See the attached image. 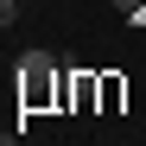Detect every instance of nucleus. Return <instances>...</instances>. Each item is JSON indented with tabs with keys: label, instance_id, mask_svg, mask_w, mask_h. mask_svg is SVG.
<instances>
[{
	"label": "nucleus",
	"instance_id": "1",
	"mask_svg": "<svg viewBox=\"0 0 146 146\" xmlns=\"http://www.w3.org/2000/svg\"><path fill=\"white\" fill-rule=\"evenodd\" d=\"M19 64H26V95H32V102H44V83H51V51H26Z\"/></svg>",
	"mask_w": 146,
	"mask_h": 146
},
{
	"label": "nucleus",
	"instance_id": "2",
	"mask_svg": "<svg viewBox=\"0 0 146 146\" xmlns=\"http://www.w3.org/2000/svg\"><path fill=\"white\" fill-rule=\"evenodd\" d=\"M19 13H26V0H0V26H13Z\"/></svg>",
	"mask_w": 146,
	"mask_h": 146
},
{
	"label": "nucleus",
	"instance_id": "4",
	"mask_svg": "<svg viewBox=\"0 0 146 146\" xmlns=\"http://www.w3.org/2000/svg\"><path fill=\"white\" fill-rule=\"evenodd\" d=\"M26 7H32V0H26Z\"/></svg>",
	"mask_w": 146,
	"mask_h": 146
},
{
	"label": "nucleus",
	"instance_id": "3",
	"mask_svg": "<svg viewBox=\"0 0 146 146\" xmlns=\"http://www.w3.org/2000/svg\"><path fill=\"white\" fill-rule=\"evenodd\" d=\"M140 7H146V0H114V13H127V19H133Z\"/></svg>",
	"mask_w": 146,
	"mask_h": 146
}]
</instances>
